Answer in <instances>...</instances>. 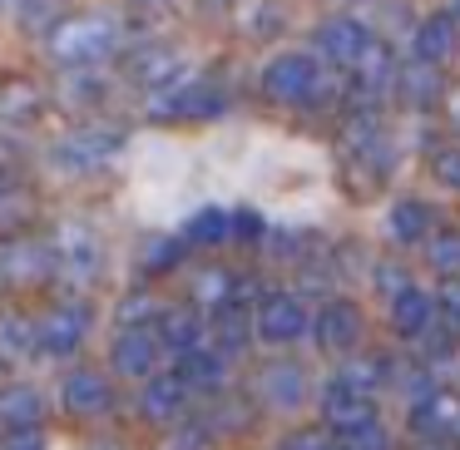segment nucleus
<instances>
[{"mask_svg":"<svg viewBox=\"0 0 460 450\" xmlns=\"http://www.w3.org/2000/svg\"><path fill=\"white\" fill-rule=\"evenodd\" d=\"M114 45H119V25L110 15H80V21H65L50 35V55L65 70H90V65L110 60Z\"/></svg>","mask_w":460,"mask_h":450,"instance_id":"nucleus-1","label":"nucleus"},{"mask_svg":"<svg viewBox=\"0 0 460 450\" xmlns=\"http://www.w3.org/2000/svg\"><path fill=\"white\" fill-rule=\"evenodd\" d=\"M90 322H94L90 302H80V297L55 302V307L35 322V341H40V351H50V357H70V351H80V341L90 337Z\"/></svg>","mask_w":460,"mask_h":450,"instance_id":"nucleus-2","label":"nucleus"},{"mask_svg":"<svg viewBox=\"0 0 460 450\" xmlns=\"http://www.w3.org/2000/svg\"><path fill=\"white\" fill-rule=\"evenodd\" d=\"M55 272V258L35 238H0V287H35Z\"/></svg>","mask_w":460,"mask_h":450,"instance_id":"nucleus-3","label":"nucleus"},{"mask_svg":"<svg viewBox=\"0 0 460 450\" xmlns=\"http://www.w3.org/2000/svg\"><path fill=\"white\" fill-rule=\"evenodd\" d=\"M50 258H55V268L75 282H90L94 272L104 268V248H100V238H94V228H84V223H65V228L55 233Z\"/></svg>","mask_w":460,"mask_h":450,"instance_id":"nucleus-4","label":"nucleus"},{"mask_svg":"<svg viewBox=\"0 0 460 450\" xmlns=\"http://www.w3.org/2000/svg\"><path fill=\"white\" fill-rule=\"evenodd\" d=\"M110 361H114L119 376L149 381L154 371H159V361H164V347H159V337H154V327H124L119 337H114V347H110Z\"/></svg>","mask_w":460,"mask_h":450,"instance_id":"nucleus-5","label":"nucleus"},{"mask_svg":"<svg viewBox=\"0 0 460 450\" xmlns=\"http://www.w3.org/2000/svg\"><path fill=\"white\" fill-rule=\"evenodd\" d=\"M119 149H124V139H119L114 129H75L70 139H60L55 159H60V169L84 173V169H100V163H110Z\"/></svg>","mask_w":460,"mask_h":450,"instance_id":"nucleus-6","label":"nucleus"},{"mask_svg":"<svg viewBox=\"0 0 460 450\" xmlns=\"http://www.w3.org/2000/svg\"><path fill=\"white\" fill-rule=\"evenodd\" d=\"M258 337L262 341H297L307 331V307H302L292 292H272V297L258 302Z\"/></svg>","mask_w":460,"mask_h":450,"instance_id":"nucleus-7","label":"nucleus"},{"mask_svg":"<svg viewBox=\"0 0 460 450\" xmlns=\"http://www.w3.org/2000/svg\"><path fill=\"white\" fill-rule=\"evenodd\" d=\"M322 416H327V426H337L341 436H347V430L371 426V420H376V410H371L367 391H351L347 381H332V386L322 391Z\"/></svg>","mask_w":460,"mask_h":450,"instance_id":"nucleus-8","label":"nucleus"},{"mask_svg":"<svg viewBox=\"0 0 460 450\" xmlns=\"http://www.w3.org/2000/svg\"><path fill=\"white\" fill-rule=\"evenodd\" d=\"M60 401H65L70 416H104V410L114 406V391L100 371H70L65 386H60Z\"/></svg>","mask_w":460,"mask_h":450,"instance_id":"nucleus-9","label":"nucleus"},{"mask_svg":"<svg viewBox=\"0 0 460 450\" xmlns=\"http://www.w3.org/2000/svg\"><path fill=\"white\" fill-rule=\"evenodd\" d=\"M183 406H189V386H183L179 376H149V386H144V396H139L144 420L169 426V420L183 416Z\"/></svg>","mask_w":460,"mask_h":450,"instance_id":"nucleus-10","label":"nucleus"},{"mask_svg":"<svg viewBox=\"0 0 460 450\" xmlns=\"http://www.w3.org/2000/svg\"><path fill=\"white\" fill-rule=\"evenodd\" d=\"M312 80H317L312 60H302V55H282V60L268 65V75H262V90H268L272 100H302V94L312 90Z\"/></svg>","mask_w":460,"mask_h":450,"instance_id":"nucleus-11","label":"nucleus"},{"mask_svg":"<svg viewBox=\"0 0 460 450\" xmlns=\"http://www.w3.org/2000/svg\"><path fill=\"white\" fill-rule=\"evenodd\" d=\"M45 420V401L35 386H5L0 391V426L21 436V430H40Z\"/></svg>","mask_w":460,"mask_h":450,"instance_id":"nucleus-12","label":"nucleus"},{"mask_svg":"<svg viewBox=\"0 0 460 450\" xmlns=\"http://www.w3.org/2000/svg\"><path fill=\"white\" fill-rule=\"evenodd\" d=\"M312 327H317V341L327 351H351V341L361 337V312L351 302H327Z\"/></svg>","mask_w":460,"mask_h":450,"instance_id":"nucleus-13","label":"nucleus"},{"mask_svg":"<svg viewBox=\"0 0 460 450\" xmlns=\"http://www.w3.org/2000/svg\"><path fill=\"white\" fill-rule=\"evenodd\" d=\"M159 327H154V337H159L164 351H173V357H183V351L203 347V322L193 317V312H159Z\"/></svg>","mask_w":460,"mask_h":450,"instance_id":"nucleus-14","label":"nucleus"},{"mask_svg":"<svg viewBox=\"0 0 460 450\" xmlns=\"http://www.w3.org/2000/svg\"><path fill=\"white\" fill-rule=\"evenodd\" d=\"M179 361V371H173V376L183 381V386L189 391H213L223 381V351L218 347H193V351H183V357H173Z\"/></svg>","mask_w":460,"mask_h":450,"instance_id":"nucleus-15","label":"nucleus"},{"mask_svg":"<svg viewBox=\"0 0 460 450\" xmlns=\"http://www.w3.org/2000/svg\"><path fill=\"white\" fill-rule=\"evenodd\" d=\"M35 351H40L35 317H25V312H0V361H25Z\"/></svg>","mask_w":460,"mask_h":450,"instance_id":"nucleus-16","label":"nucleus"},{"mask_svg":"<svg viewBox=\"0 0 460 450\" xmlns=\"http://www.w3.org/2000/svg\"><path fill=\"white\" fill-rule=\"evenodd\" d=\"M391 322H396L401 337H420L426 327H436V302H430L426 292L406 287L396 302H391Z\"/></svg>","mask_w":460,"mask_h":450,"instance_id":"nucleus-17","label":"nucleus"},{"mask_svg":"<svg viewBox=\"0 0 460 450\" xmlns=\"http://www.w3.org/2000/svg\"><path fill=\"white\" fill-rule=\"evenodd\" d=\"M258 391H262V401H272V406H297L307 386H302V371L292 366V361H272V366L262 371Z\"/></svg>","mask_w":460,"mask_h":450,"instance_id":"nucleus-18","label":"nucleus"},{"mask_svg":"<svg viewBox=\"0 0 460 450\" xmlns=\"http://www.w3.org/2000/svg\"><path fill=\"white\" fill-rule=\"evenodd\" d=\"M40 110H45V100H40V90H35L31 80L0 84V114H5V119H15V124H31Z\"/></svg>","mask_w":460,"mask_h":450,"instance_id":"nucleus-19","label":"nucleus"},{"mask_svg":"<svg viewBox=\"0 0 460 450\" xmlns=\"http://www.w3.org/2000/svg\"><path fill=\"white\" fill-rule=\"evenodd\" d=\"M213 243H228V213L223 208H199L183 228V248H213Z\"/></svg>","mask_w":460,"mask_h":450,"instance_id":"nucleus-20","label":"nucleus"},{"mask_svg":"<svg viewBox=\"0 0 460 450\" xmlns=\"http://www.w3.org/2000/svg\"><path fill=\"white\" fill-rule=\"evenodd\" d=\"M233 272H223V268H208V272H199V282H193V302H199V307H228L233 302Z\"/></svg>","mask_w":460,"mask_h":450,"instance_id":"nucleus-21","label":"nucleus"},{"mask_svg":"<svg viewBox=\"0 0 460 450\" xmlns=\"http://www.w3.org/2000/svg\"><path fill=\"white\" fill-rule=\"evenodd\" d=\"M21 25L25 31H60L65 25V0H21Z\"/></svg>","mask_w":460,"mask_h":450,"instance_id":"nucleus-22","label":"nucleus"},{"mask_svg":"<svg viewBox=\"0 0 460 450\" xmlns=\"http://www.w3.org/2000/svg\"><path fill=\"white\" fill-rule=\"evenodd\" d=\"M426 228H430V218H426V208H420V203H401V208L391 213V233H396L401 243L426 238Z\"/></svg>","mask_w":460,"mask_h":450,"instance_id":"nucleus-23","label":"nucleus"},{"mask_svg":"<svg viewBox=\"0 0 460 450\" xmlns=\"http://www.w3.org/2000/svg\"><path fill=\"white\" fill-rule=\"evenodd\" d=\"M213 331H218V341H223V351H238L243 341H248V317L243 312H233V307H223L218 312V322H213Z\"/></svg>","mask_w":460,"mask_h":450,"instance_id":"nucleus-24","label":"nucleus"},{"mask_svg":"<svg viewBox=\"0 0 460 450\" xmlns=\"http://www.w3.org/2000/svg\"><path fill=\"white\" fill-rule=\"evenodd\" d=\"M332 450H386V430L371 420V426H361V430H347Z\"/></svg>","mask_w":460,"mask_h":450,"instance_id":"nucleus-25","label":"nucleus"},{"mask_svg":"<svg viewBox=\"0 0 460 450\" xmlns=\"http://www.w3.org/2000/svg\"><path fill=\"white\" fill-rule=\"evenodd\" d=\"M322 45H327L337 60H351V55H357V45H361V35L351 31V25H327V31H322Z\"/></svg>","mask_w":460,"mask_h":450,"instance_id":"nucleus-26","label":"nucleus"},{"mask_svg":"<svg viewBox=\"0 0 460 450\" xmlns=\"http://www.w3.org/2000/svg\"><path fill=\"white\" fill-rule=\"evenodd\" d=\"M159 302H154L149 297V292H139V297H124V307H119V322H124V327H144V322H149V317H159Z\"/></svg>","mask_w":460,"mask_h":450,"instance_id":"nucleus-27","label":"nucleus"},{"mask_svg":"<svg viewBox=\"0 0 460 450\" xmlns=\"http://www.w3.org/2000/svg\"><path fill=\"white\" fill-rule=\"evenodd\" d=\"M436 322H446L450 337H460V282H450V287L440 292V302H436Z\"/></svg>","mask_w":460,"mask_h":450,"instance_id":"nucleus-28","label":"nucleus"},{"mask_svg":"<svg viewBox=\"0 0 460 450\" xmlns=\"http://www.w3.org/2000/svg\"><path fill=\"white\" fill-rule=\"evenodd\" d=\"M179 258H183V243H159V248L149 252V258H144V272H149V278H159V272H169V268H179Z\"/></svg>","mask_w":460,"mask_h":450,"instance_id":"nucleus-29","label":"nucleus"},{"mask_svg":"<svg viewBox=\"0 0 460 450\" xmlns=\"http://www.w3.org/2000/svg\"><path fill=\"white\" fill-rule=\"evenodd\" d=\"M173 65H179V60H169V55H144V60L134 65V75H139L144 84H159V80H169V75H173Z\"/></svg>","mask_w":460,"mask_h":450,"instance_id":"nucleus-30","label":"nucleus"},{"mask_svg":"<svg viewBox=\"0 0 460 450\" xmlns=\"http://www.w3.org/2000/svg\"><path fill=\"white\" fill-rule=\"evenodd\" d=\"M430 258H436V262H440V268H446V272H450V268H460V238H440Z\"/></svg>","mask_w":460,"mask_h":450,"instance_id":"nucleus-31","label":"nucleus"},{"mask_svg":"<svg viewBox=\"0 0 460 450\" xmlns=\"http://www.w3.org/2000/svg\"><path fill=\"white\" fill-rule=\"evenodd\" d=\"M288 450H332V440L327 436H312V430H307V436H292Z\"/></svg>","mask_w":460,"mask_h":450,"instance_id":"nucleus-32","label":"nucleus"},{"mask_svg":"<svg viewBox=\"0 0 460 450\" xmlns=\"http://www.w3.org/2000/svg\"><path fill=\"white\" fill-rule=\"evenodd\" d=\"M94 450H114V446H94Z\"/></svg>","mask_w":460,"mask_h":450,"instance_id":"nucleus-33","label":"nucleus"},{"mask_svg":"<svg viewBox=\"0 0 460 450\" xmlns=\"http://www.w3.org/2000/svg\"><path fill=\"white\" fill-rule=\"evenodd\" d=\"M0 5H15V0H0Z\"/></svg>","mask_w":460,"mask_h":450,"instance_id":"nucleus-34","label":"nucleus"}]
</instances>
